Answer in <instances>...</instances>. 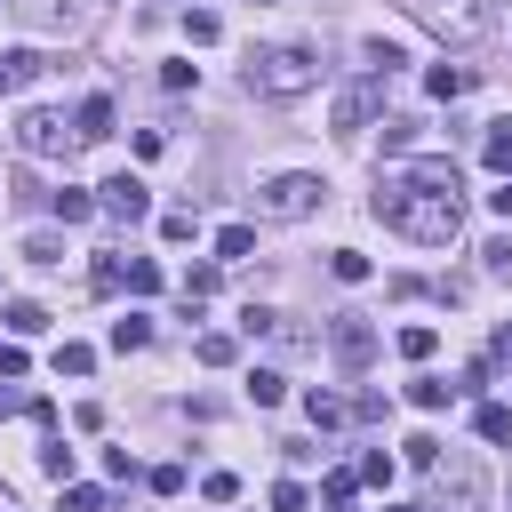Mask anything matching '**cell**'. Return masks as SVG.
<instances>
[{
    "label": "cell",
    "instance_id": "cell-32",
    "mask_svg": "<svg viewBox=\"0 0 512 512\" xmlns=\"http://www.w3.org/2000/svg\"><path fill=\"white\" fill-rule=\"evenodd\" d=\"M40 472H48V480H64V472H72V448H64V440H48V448H40Z\"/></svg>",
    "mask_w": 512,
    "mask_h": 512
},
{
    "label": "cell",
    "instance_id": "cell-14",
    "mask_svg": "<svg viewBox=\"0 0 512 512\" xmlns=\"http://www.w3.org/2000/svg\"><path fill=\"white\" fill-rule=\"evenodd\" d=\"M240 256H256V232L248 224H224L216 232V264H240Z\"/></svg>",
    "mask_w": 512,
    "mask_h": 512
},
{
    "label": "cell",
    "instance_id": "cell-8",
    "mask_svg": "<svg viewBox=\"0 0 512 512\" xmlns=\"http://www.w3.org/2000/svg\"><path fill=\"white\" fill-rule=\"evenodd\" d=\"M376 104H384V80H352V88L336 96V128H360Z\"/></svg>",
    "mask_w": 512,
    "mask_h": 512
},
{
    "label": "cell",
    "instance_id": "cell-16",
    "mask_svg": "<svg viewBox=\"0 0 512 512\" xmlns=\"http://www.w3.org/2000/svg\"><path fill=\"white\" fill-rule=\"evenodd\" d=\"M408 400H416V408H448V400H456V384H448V376H416V384H408Z\"/></svg>",
    "mask_w": 512,
    "mask_h": 512
},
{
    "label": "cell",
    "instance_id": "cell-41",
    "mask_svg": "<svg viewBox=\"0 0 512 512\" xmlns=\"http://www.w3.org/2000/svg\"><path fill=\"white\" fill-rule=\"evenodd\" d=\"M328 512H360V504H352V496H336V504H328Z\"/></svg>",
    "mask_w": 512,
    "mask_h": 512
},
{
    "label": "cell",
    "instance_id": "cell-9",
    "mask_svg": "<svg viewBox=\"0 0 512 512\" xmlns=\"http://www.w3.org/2000/svg\"><path fill=\"white\" fill-rule=\"evenodd\" d=\"M96 208H104V216H120V224H136V216H144V208H152V200H144V184H136V176H112V184H104V200H96Z\"/></svg>",
    "mask_w": 512,
    "mask_h": 512
},
{
    "label": "cell",
    "instance_id": "cell-15",
    "mask_svg": "<svg viewBox=\"0 0 512 512\" xmlns=\"http://www.w3.org/2000/svg\"><path fill=\"white\" fill-rule=\"evenodd\" d=\"M392 344H400V360H432V352H440V336H432L424 320H416V328H400Z\"/></svg>",
    "mask_w": 512,
    "mask_h": 512
},
{
    "label": "cell",
    "instance_id": "cell-38",
    "mask_svg": "<svg viewBox=\"0 0 512 512\" xmlns=\"http://www.w3.org/2000/svg\"><path fill=\"white\" fill-rule=\"evenodd\" d=\"M24 368H32V360H24V344H0V376H8V384H16V376H24Z\"/></svg>",
    "mask_w": 512,
    "mask_h": 512
},
{
    "label": "cell",
    "instance_id": "cell-7",
    "mask_svg": "<svg viewBox=\"0 0 512 512\" xmlns=\"http://www.w3.org/2000/svg\"><path fill=\"white\" fill-rule=\"evenodd\" d=\"M328 352H336V360H344V368L360 376V368L376 360V328H368L360 312H336V320H328Z\"/></svg>",
    "mask_w": 512,
    "mask_h": 512
},
{
    "label": "cell",
    "instance_id": "cell-33",
    "mask_svg": "<svg viewBox=\"0 0 512 512\" xmlns=\"http://www.w3.org/2000/svg\"><path fill=\"white\" fill-rule=\"evenodd\" d=\"M200 496H208V504H232V496H240V480H232V472H208V480H200Z\"/></svg>",
    "mask_w": 512,
    "mask_h": 512
},
{
    "label": "cell",
    "instance_id": "cell-24",
    "mask_svg": "<svg viewBox=\"0 0 512 512\" xmlns=\"http://www.w3.org/2000/svg\"><path fill=\"white\" fill-rule=\"evenodd\" d=\"M472 424H480V440H512V408H496V400H488Z\"/></svg>",
    "mask_w": 512,
    "mask_h": 512
},
{
    "label": "cell",
    "instance_id": "cell-34",
    "mask_svg": "<svg viewBox=\"0 0 512 512\" xmlns=\"http://www.w3.org/2000/svg\"><path fill=\"white\" fill-rule=\"evenodd\" d=\"M464 88H472V80H464L456 64H440V72H432V96H464Z\"/></svg>",
    "mask_w": 512,
    "mask_h": 512
},
{
    "label": "cell",
    "instance_id": "cell-10",
    "mask_svg": "<svg viewBox=\"0 0 512 512\" xmlns=\"http://www.w3.org/2000/svg\"><path fill=\"white\" fill-rule=\"evenodd\" d=\"M40 80V48H8L0 56V96H16V88H32Z\"/></svg>",
    "mask_w": 512,
    "mask_h": 512
},
{
    "label": "cell",
    "instance_id": "cell-11",
    "mask_svg": "<svg viewBox=\"0 0 512 512\" xmlns=\"http://www.w3.org/2000/svg\"><path fill=\"white\" fill-rule=\"evenodd\" d=\"M32 24H48V32H64V24H80V0H16Z\"/></svg>",
    "mask_w": 512,
    "mask_h": 512
},
{
    "label": "cell",
    "instance_id": "cell-35",
    "mask_svg": "<svg viewBox=\"0 0 512 512\" xmlns=\"http://www.w3.org/2000/svg\"><path fill=\"white\" fill-rule=\"evenodd\" d=\"M232 352H240V344H232V336H200V360H208V368H224V360H232Z\"/></svg>",
    "mask_w": 512,
    "mask_h": 512
},
{
    "label": "cell",
    "instance_id": "cell-4",
    "mask_svg": "<svg viewBox=\"0 0 512 512\" xmlns=\"http://www.w3.org/2000/svg\"><path fill=\"white\" fill-rule=\"evenodd\" d=\"M80 144V128H64V112H48V104H32L24 120H16V152L24 160H64Z\"/></svg>",
    "mask_w": 512,
    "mask_h": 512
},
{
    "label": "cell",
    "instance_id": "cell-30",
    "mask_svg": "<svg viewBox=\"0 0 512 512\" xmlns=\"http://www.w3.org/2000/svg\"><path fill=\"white\" fill-rule=\"evenodd\" d=\"M128 288H136V296H160V264L136 256V264H128Z\"/></svg>",
    "mask_w": 512,
    "mask_h": 512
},
{
    "label": "cell",
    "instance_id": "cell-2",
    "mask_svg": "<svg viewBox=\"0 0 512 512\" xmlns=\"http://www.w3.org/2000/svg\"><path fill=\"white\" fill-rule=\"evenodd\" d=\"M240 80H248V96H272V104H288V96H304V88L320 80V64H312V48H256Z\"/></svg>",
    "mask_w": 512,
    "mask_h": 512
},
{
    "label": "cell",
    "instance_id": "cell-28",
    "mask_svg": "<svg viewBox=\"0 0 512 512\" xmlns=\"http://www.w3.org/2000/svg\"><path fill=\"white\" fill-rule=\"evenodd\" d=\"M24 256H32V264H64V240H56V232H32Z\"/></svg>",
    "mask_w": 512,
    "mask_h": 512
},
{
    "label": "cell",
    "instance_id": "cell-20",
    "mask_svg": "<svg viewBox=\"0 0 512 512\" xmlns=\"http://www.w3.org/2000/svg\"><path fill=\"white\" fill-rule=\"evenodd\" d=\"M304 416H312V432H328V424H344V400H336V392H312Z\"/></svg>",
    "mask_w": 512,
    "mask_h": 512
},
{
    "label": "cell",
    "instance_id": "cell-43",
    "mask_svg": "<svg viewBox=\"0 0 512 512\" xmlns=\"http://www.w3.org/2000/svg\"><path fill=\"white\" fill-rule=\"evenodd\" d=\"M392 512H424V504H392Z\"/></svg>",
    "mask_w": 512,
    "mask_h": 512
},
{
    "label": "cell",
    "instance_id": "cell-25",
    "mask_svg": "<svg viewBox=\"0 0 512 512\" xmlns=\"http://www.w3.org/2000/svg\"><path fill=\"white\" fill-rule=\"evenodd\" d=\"M352 480H368V488H384V480H392V456H384V448H368V456L352 464Z\"/></svg>",
    "mask_w": 512,
    "mask_h": 512
},
{
    "label": "cell",
    "instance_id": "cell-23",
    "mask_svg": "<svg viewBox=\"0 0 512 512\" xmlns=\"http://www.w3.org/2000/svg\"><path fill=\"white\" fill-rule=\"evenodd\" d=\"M88 368H96L88 344H56V376H88Z\"/></svg>",
    "mask_w": 512,
    "mask_h": 512
},
{
    "label": "cell",
    "instance_id": "cell-3",
    "mask_svg": "<svg viewBox=\"0 0 512 512\" xmlns=\"http://www.w3.org/2000/svg\"><path fill=\"white\" fill-rule=\"evenodd\" d=\"M320 200H328L320 176H272V184H256V216H272V224H296V216H312Z\"/></svg>",
    "mask_w": 512,
    "mask_h": 512
},
{
    "label": "cell",
    "instance_id": "cell-18",
    "mask_svg": "<svg viewBox=\"0 0 512 512\" xmlns=\"http://www.w3.org/2000/svg\"><path fill=\"white\" fill-rule=\"evenodd\" d=\"M112 344H120V352H136V344H152V320H144V312H128V320H112Z\"/></svg>",
    "mask_w": 512,
    "mask_h": 512
},
{
    "label": "cell",
    "instance_id": "cell-40",
    "mask_svg": "<svg viewBox=\"0 0 512 512\" xmlns=\"http://www.w3.org/2000/svg\"><path fill=\"white\" fill-rule=\"evenodd\" d=\"M488 208H496V216H512V176H504V184L488 192Z\"/></svg>",
    "mask_w": 512,
    "mask_h": 512
},
{
    "label": "cell",
    "instance_id": "cell-27",
    "mask_svg": "<svg viewBox=\"0 0 512 512\" xmlns=\"http://www.w3.org/2000/svg\"><path fill=\"white\" fill-rule=\"evenodd\" d=\"M192 232H200L192 208H168V216H160V240H192Z\"/></svg>",
    "mask_w": 512,
    "mask_h": 512
},
{
    "label": "cell",
    "instance_id": "cell-39",
    "mask_svg": "<svg viewBox=\"0 0 512 512\" xmlns=\"http://www.w3.org/2000/svg\"><path fill=\"white\" fill-rule=\"evenodd\" d=\"M480 256H488V272H512V240H488Z\"/></svg>",
    "mask_w": 512,
    "mask_h": 512
},
{
    "label": "cell",
    "instance_id": "cell-21",
    "mask_svg": "<svg viewBox=\"0 0 512 512\" xmlns=\"http://www.w3.org/2000/svg\"><path fill=\"white\" fill-rule=\"evenodd\" d=\"M120 280H128V264H120V256H96V272H88V288H96V296H112Z\"/></svg>",
    "mask_w": 512,
    "mask_h": 512
},
{
    "label": "cell",
    "instance_id": "cell-42",
    "mask_svg": "<svg viewBox=\"0 0 512 512\" xmlns=\"http://www.w3.org/2000/svg\"><path fill=\"white\" fill-rule=\"evenodd\" d=\"M496 344H504V352H512V320H504V336H496Z\"/></svg>",
    "mask_w": 512,
    "mask_h": 512
},
{
    "label": "cell",
    "instance_id": "cell-37",
    "mask_svg": "<svg viewBox=\"0 0 512 512\" xmlns=\"http://www.w3.org/2000/svg\"><path fill=\"white\" fill-rule=\"evenodd\" d=\"M272 512H304V480H280L272 488Z\"/></svg>",
    "mask_w": 512,
    "mask_h": 512
},
{
    "label": "cell",
    "instance_id": "cell-17",
    "mask_svg": "<svg viewBox=\"0 0 512 512\" xmlns=\"http://www.w3.org/2000/svg\"><path fill=\"white\" fill-rule=\"evenodd\" d=\"M56 216H64V224H88V216H96V200H88L80 184H64V192H56Z\"/></svg>",
    "mask_w": 512,
    "mask_h": 512
},
{
    "label": "cell",
    "instance_id": "cell-6",
    "mask_svg": "<svg viewBox=\"0 0 512 512\" xmlns=\"http://www.w3.org/2000/svg\"><path fill=\"white\" fill-rule=\"evenodd\" d=\"M408 8H416L448 48H464V40H480V32H488V8H480V0H408Z\"/></svg>",
    "mask_w": 512,
    "mask_h": 512
},
{
    "label": "cell",
    "instance_id": "cell-36",
    "mask_svg": "<svg viewBox=\"0 0 512 512\" xmlns=\"http://www.w3.org/2000/svg\"><path fill=\"white\" fill-rule=\"evenodd\" d=\"M64 512H104V488H64Z\"/></svg>",
    "mask_w": 512,
    "mask_h": 512
},
{
    "label": "cell",
    "instance_id": "cell-22",
    "mask_svg": "<svg viewBox=\"0 0 512 512\" xmlns=\"http://www.w3.org/2000/svg\"><path fill=\"white\" fill-rule=\"evenodd\" d=\"M40 328H48L40 304H8V336H40Z\"/></svg>",
    "mask_w": 512,
    "mask_h": 512
},
{
    "label": "cell",
    "instance_id": "cell-19",
    "mask_svg": "<svg viewBox=\"0 0 512 512\" xmlns=\"http://www.w3.org/2000/svg\"><path fill=\"white\" fill-rule=\"evenodd\" d=\"M280 392H288V384H280L272 368H248V400H256V408H280Z\"/></svg>",
    "mask_w": 512,
    "mask_h": 512
},
{
    "label": "cell",
    "instance_id": "cell-13",
    "mask_svg": "<svg viewBox=\"0 0 512 512\" xmlns=\"http://www.w3.org/2000/svg\"><path fill=\"white\" fill-rule=\"evenodd\" d=\"M480 160H488L496 176H512V120H496V128L480 136Z\"/></svg>",
    "mask_w": 512,
    "mask_h": 512
},
{
    "label": "cell",
    "instance_id": "cell-1",
    "mask_svg": "<svg viewBox=\"0 0 512 512\" xmlns=\"http://www.w3.org/2000/svg\"><path fill=\"white\" fill-rule=\"evenodd\" d=\"M376 216L416 240V248H448L464 232V176L456 160H408L400 176H376Z\"/></svg>",
    "mask_w": 512,
    "mask_h": 512
},
{
    "label": "cell",
    "instance_id": "cell-29",
    "mask_svg": "<svg viewBox=\"0 0 512 512\" xmlns=\"http://www.w3.org/2000/svg\"><path fill=\"white\" fill-rule=\"evenodd\" d=\"M328 272H336V280H368V256H360V248H336Z\"/></svg>",
    "mask_w": 512,
    "mask_h": 512
},
{
    "label": "cell",
    "instance_id": "cell-26",
    "mask_svg": "<svg viewBox=\"0 0 512 512\" xmlns=\"http://www.w3.org/2000/svg\"><path fill=\"white\" fill-rule=\"evenodd\" d=\"M216 32H224V24H216V16H208V8H192V16H184V40H192V48H208V40H216Z\"/></svg>",
    "mask_w": 512,
    "mask_h": 512
},
{
    "label": "cell",
    "instance_id": "cell-12",
    "mask_svg": "<svg viewBox=\"0 0 512 512\" xmlns=\"http://www.w3.org/2000/svg\"><path fill=\"white\" fill-rule=\"evenodd\" d=\"M112 136V96H88L80 104V144H104Z\"/></svg>",
    "mask_w": 512,
    "mask_h": 512
},
{
    "label": "cell",
    "instance_id": "cell-5",
    "mask_svg": "<svg viewBox=\"0 0 512 512\" xmlns=\"http://www.w3.org/2000/svg\"><path fill=\"white\" fill-rule=\"evenodd\" d=\"M424 472H432V496H424V512H480V496H488L480 464H424Z\"/></svg>",
    "mask_w": 512,
    "mask_h": 512
},
{
    "label": "cell",
    "instance_id": "cell-31",
    "mask_svg": "<svg viewBox=\"0 0 512 512\" xmlns=\"http://www.w3.org/2000/svg\"><path fill=\"white\" fill-rule=\"evenodd\" d=\"M216 280H224V264H192V272H184V296H192V304H200V296H208V288H216Z\"/></svg>",
    "mask_w": 512,
    "mask_h": 512
}]
</instances>
